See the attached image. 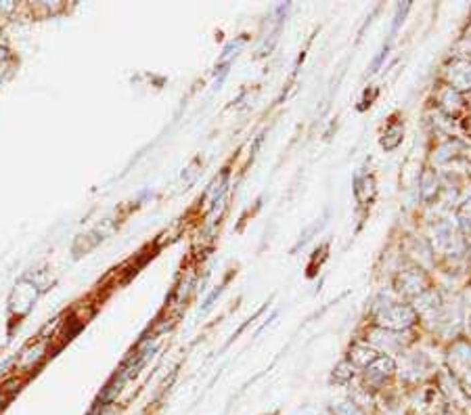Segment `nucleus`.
I'll return each instance as SVG.
<instances>
[{"mask_svg": "<svg viewBox=\"0 0 471 415\" xmlns=\"http://www.w3.org/2000/svg\"><path fill=\"white\" fill-rule=\"evenodd\" d=\"M377 321L390 329H402L415 323V310L402 304H386L377 310Z\"/></svg>", "mask_w": 471, "mask_h": 415, "instance_id": "obj_1", "label": "nucleus"}, {"mask_svg": "<svg viewBox=\"0 0 471 415\" xmlns=\"http://www.w3.org/2000/svg\"><path fill=\"white\" fill-rule=\"evenodd\" d=\"M448 80H450L452 89H456V91H471V63L454 61L448 67Z\"/></svg>", "mask_w": 471, "mask_h": 415, "instance_id": "obj_2", "label": "nucleus"}, {"mask_svg": "<svg viewBox=\"0 0 471 415\" xmlns=\"http://www.w3.org/2000/svg\"><path fill=\"white\" fill-rule=\"evenodd\" d=\"M394 371V361L390 357H377L368 367H366V373L375 380H382L386 378L388 373Z\"/></svg>", "mask_w": 471, "mask_h": 415, "instance_id": "obj_3", "label": "nucleus"}, {"mask_svg": "<svg viewBox=\"0 0 471 415\" xmlns=\"http://www.w3.org/2000/svg\"><path fill=\"white\" fill-rule=\"evenodd\" d=\"M377 357H380V355H377L375 351H371V348H364V346H356L352 353H350V359L354 361V365H358V367H368Z\"/></svg>", "mask_w": 471, "mask_h": 415, "instance_id": "obj_4", "label": "nucleus"}, {"mask_svg": "<svg viewBox=\"0 0 471 415\" xmlns=\"http://www.w3.org/2000/svg\"><path fill=\"white\" fill-rule=\"evenodd\" d=\"M400 136H402V124H392L388 130H386V139H384V147L386 149H394L398 143H400Z\"/></svg>", "mask_w": 471, "mask_h": 415, "instance_id": "obj_5", "label": "nucleus"}, {"mask_svg": "<svg viewBox=\"0 0 471 415\" xmlns=\"http://www.w3.org/2000/svg\"><path fill=\"white\" fill-rule=\"evenodd\" d=\"M335 413L337 415H362L354 405H350V403H341L339 407H335Z\"/></svg>", "mask_w": 471, "mask_h": 415, "instance_id": "obj_6", "label": "nucleus"}, {"mask_svg": "<svg viewBox=\"0 0 471 415\" xmlns=\"http://www.w3.org/2000/svg\"><path fill=\"white\" fill-rule=\"evenodd\" d=\"M469 405H471V398H469Z\"/></svg>", "mask_w": 471, "mask_h": 415, "instance_id": "obj_7", "label": "nucleus"}, {"mask_svg": "<svg viewBox=\"0 0 471 415\" xmlns=\"http://www.w3.org/2000/svg\"><path fill=\"white\" fill-rule=\"evenodd\" d=\"M0 403H3V398H0Z\"/></svg>", "mask_w": 471, "mask_h": 415, "instance_id": "obj_8", "label": "nucleus"}]
</instances>
